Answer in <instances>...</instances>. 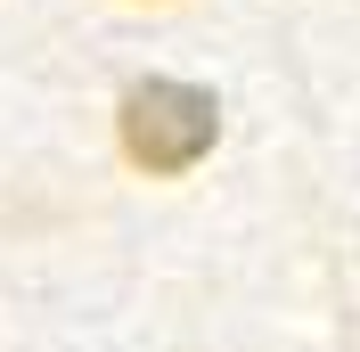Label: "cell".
Wrapping results in <instances>:
<instances>
[{
	"label": "cell",
	"mask_w": 360,
	"mask_h": 352,
	"mask_svg": "<svg viewBox=\"0 0 360 352\" xmlns=\"http://www.w3.org/2000/svg\"><path fill=\"white\" fill-rule=\"evenodd\" d=\"M221 132V107H213V90L197 82H172V74H148V82L123 90V107H115V139L131 156L139 172H188L205 148Z\"/></svg>",
	"instance_id": "6da1fadb"
}]
</instances>
